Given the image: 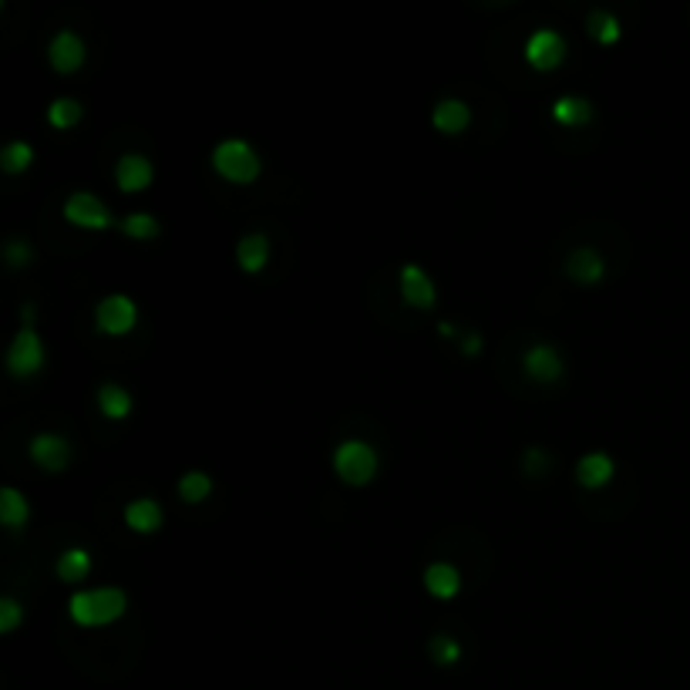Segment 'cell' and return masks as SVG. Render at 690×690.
Here are the masks:
<instances>
[{"label":"cell","mask_w":690,"mask_h":690,"mask_svg":"<svg viewBox=\"0 0 690 690\" xmlns=\"http://www.w3.org/2000/svg\"><path fill=\"white\" fill-rule=\"evenodd\" d=\"M125 593L118 586H98V590H81L68 600V613L78 627H105L125 613Z\"/></svg>","instance_id":"6da1fadb"},{"label":"cell","mask_w":690,"mask_h":690,"mask_svg":"<svg viewBox=\"0 0 690 690\" xmlns=\"http://www.w3.org/2000/svg\"><path fill=\"white\" fill-rule=\"evenodd\" d=\"M213 165L216 172L229 182H253L260 176V155L250 142L243 138H226L213 149Z\"/></svg>","instance_id":"7a4b0ae2"},{"label":"cell","mask_w":690,"mask_h":690,"mask_svg":"<svg viewBox=\"0 0 690 690\" xmlns=\"http://www.w3.org/2000/svg\"><path fill=\"white\" fill-rule=\"evenodd\" d=\"M334 472L344 478L347 485H367L377 475V452L367 441H340L334 452Z\"/></svg>","instance_id":"3957f363"},{"label":"cell","mask_w":690,"mask_h":690,"mask_svg":"<svg viewBox=\"0 0 690 690\" xmlns=\"http://www.w3.org/2000/svg\"><path fill=\"white\" fill-rule=\"evenodd\" d=\"M41 364H44V344H41L34 324H24L21 330H17V337L11 340L7 367H11V374H17V377H31V374L41 371Z\"/></svg>","instance_id":"277c9868"},{"label":"cell","mask_w":690,"mask_h":690,"mask_svg":"<svg viewBox=\"0 0 690 690\" xmlns=\"http://www.w3.org/2000/svg\"><path fill=\"white\" fill-rule=\"evenodd\" d=\"M135 320H138V307L132 297H125V293H112V297H105L95 307V324L101 334L122 337L135 327Z\"/></svg>","instance_id":"5b68a950"},{"label":"cell","mask_w":690,"mask_h":690,"mask_svg":"<svg viewBox=\"0 0 690 690\" xmlns=\"http://www.w3.org/2000/svg\"><path fill=\"white\" fill-rule=\"evenodd\" d=\"M64 219L81 229H105L112 223V213H108L105 202L98 196H91V192H71V196L64 199Z\"/></svg>","instance_id":"8992f818"},{"label":"cell","mask_w":690,"mask_h":690,"mask_svg":"<svg viewBox=\"0 0 690 690\" xmlns=\"http://www.w3.org/2000/svg\"><path fill=\"white\" fill-rule=\"evenodd\" d=\"M566 58V38L552 27H542V31L529 34L526 41V61L539 71H552L559 61Z\"/></svg>","instance_id":"52a82bcc"},{"label":"cell","mask_w":690,"mask_h":690,"mask_svg":"<svg viewBox=\"0 0 690 690\" xmlns=\"http://www.w3.org/2000/svg\"><path fill=\"white\" fill-rule=\"evenodd\" d=\"M85 58H88V48L75 31H58L48 44V61L54 71H61V75L78 71L81 64H85Z\"/></svg>","instance_id":"ba28073f"},{"label":"cell","mask_w":690,"mask_h":690,"mask_svg":"<svg viewBox=\"0 0 690 690\" xmlns=\"http://www.w3.org/2000/svg\"><path fill=\"white\" fill-rule=\"evenodd\" d=\"M401 297L408 300L411 307H418V310L435 307L438 290H435V283H431V276L421 270L418 263H404L401 266Z\"/></svg>","instance_id":"9c48e42d"},{"label":"cell","mask_w":690,"mask_h":690,"mask_svg":"<svg viewBox=\"0 0 690 690\" xmlns=\"http://www.w3.org/2000/svg\"><path fill=\"white\" fill-rule=\"evenodd\" d=\"M31 458L44 472H61L71 458V445L61 435H54V431H41V435L31 438Z\"/></svg>","instance_id":"30bf717a"},{"label":"cell","mask_w":690,"mask_h":690,"mask_svg":"<svg viewBox=\"0 0 690 690\" xmlns=\"http://www.w3.org/2000/svg\"><path fill=\"white\" fill-rule=\"evenodd\" d=\"M115 182L122 192H142L152 182V162L142 152H128L115 165Z\"/></svg>","instance_id":"8fae6325"},{"label":"cell","mask_w":690,"mask_h":690,"mask_svg":"<svg viewBox=\"0 0 690 690\" xmlns=\"http://www.w3.org/2000/svg\"><path fill=\"white\" fill-rule=\"evenodd\" d=\"M522 367H526L529 377H536V381H559V374H563V357L552 344H536L529 347L526 357H522Z\"/></svg>","instance_id":"7c38bea8"},{"label":"cell","mask_w":690,"mask_h":690,"mask_svg":"<svg viewBox=\"0 0 690 690\" xmlns=\"http://www.w3.org/2000/svg\"><path fill=\"white\" fill-rule=\"evenodd\" d=\"M431 122H435L438 132L458 135L462 128H468V122H472V108H468L462 98H441L435 105V112H431Z\"/></svg>","instance_id":"4fadbf2b"},{"label":"cell","mask_w":690,"mask_h":690,"mask_svg":"<svg viewBox=\"0 0 690 690\" xmlns=\"http://www.w3.org/2000/svg\"><path fill=\"white\" fill-rule=\"evenodd\" d=\"M576 478H579V485H586V489H603V485L613 478V458L606 452H586L576 462Z\"/></svg>","instance_id":"5bb4252c"},{"label":"cell","mask_w":690,"mask_h":690,"mask_svg":"<svg viewBox=\"0 0 690 690\" xmlns=\"http://www.w3.org/2000/svg\"><path fill=\"white\" fill-rule=\"evenodd\" d=\"M425 590L438 600H452L462 590V573L452 563H431L425 569Z\"/></svg>","instance_id":"9a60e30c"},{"label":"cell","mask_w":690,"mask_h":690,"mask_svg":"<svg viewBox=\"0 0 690 690\" xmlns=\"http://www.w3.org/2000/svg\"><path fill=\"white\" fill-rule=\"evenodd\" d=\"M236 260L246 273H260L266 260H270V239L263 233H250L236 243Z\"/></svg>","instance_id":"2e32d148"},{"label":"cell","mask_w":690,"mask_h":690,"mask_svg":"<svg viewBox=\"0 0 690 690\" xmlns=\"http://www.w3.org/2000/svg\"><path fill=\"white\" fill-rule=\"evenodd\" d=\"M566 273L573 276V280H579V283H596V280H603L606 263H603V256L596 253V250L583 246V250H576L566 260Z\"/></svg>","instance_id":"e0dca14e"},{"label":"cell","mask_w":690,"mask_h":690,"mask_svg":"<svg viewBox=\"0 0 690 690\" xmlns=\"http://www.w3.org/2000/svg\"><path fill=\"white\" fill-rule=\"evenodd\" d=\"M125 522L135 532H155L162 526V509L155 499H135L125 505Z\"/></svg>","instance_id":"ac0fdd59"},{"label":"cell","mask_w":690,"mask_h":690,"mask_svg":"<svg viewBox=\"0 0 690 690\" xmlns=\"http://www.w3.org/2000/svg\"><path fill=\"white\" fill-rule=\"evenodd\" d=\"M27 519H31V505H27V499L14 489V485H7V489L0 492V522H4L7 529H21Z\"/></svg>","instance_id":"d6986e66"},{"label":"cell","mask_w":690,"mask_h":690,"mask_svg":"<svg viewBox=\"0 0 690 690\" xmlns=\"http://www.w3.org/2000/svg\"><path fill=\"white\" fill-rule=\"evenodd\" d=\"M552 118L563 122V125H586L593 118V105L586 98H576V95L556 98L552 101Z\"/></svg>","instance_id":"ffe728a7"},{"label":"cell","mask_w":690,"mask_h":690,"mask_svg":"<svg viewBox=\"0 0 690 690\" xmlns=\"http://www.w3.org/2000/svg\"><path fill=\"white\" fill-rule=\"evenodd\" d=\"M98 408L105 418H125V414L132 411V394H128L122 384H101Z\"/></svg>","instance_id":"44dd1931"},{"label":"cell","mask_w":690,"mask_h":690,"mask_svg":"<svg viewBox=\"0 0 690 690\" xmlns=\"http://www.w3.org/2000/svg\"><path fill=\"white\" fill-rule=\"evenodd\" d=\"M586 31L590 38H596L600 44H616L620 41V21L610 11H590L586 14Z\"/></svg>","instance_id":"7402d4cb"},{"label":"cell","mask_w":690,"mask_h":690,"mask_svg":"<svg viewBox=\"0 0 690 690\" xmlns=\"http://www.w3.org/2000/svg\"><path fill=\"white\" fill-rule=\"evenodd\" d=\"M91 569V556L85 549H68L61 552L58 559V576L64 579V583H78V579H85Z\"/></svg>","instance_id":"603a6c76"},{"label":"cell","mask_w":690,"mask_h":690,"mask_svg":"<svg viewBox=\"0 0 690 690\" xmlns=\"http://www.w3.org/2000/svg\"><path fill=\"white\" fill-rule=\"evenodd\" d=\"M31 162H34V149H31L27 142H21V138L7 142L4 152H0V169L11 172V176H17V172H24Z\"/></svg>","instance_id":"cb8c5ba5"},{"label":"cell","mask_w":690,"mask_h":690,"mask_svg":"<svg viewBox=\"0 0 690 690\" xmlns=\"http://www.w3.org/2000/svg\"><path fill=\"white\" fill-rule=\"evenodd\" d=\"M81 115H85V108H81V101H75V98H54L51 105H48V122L54 128L78 125Z\"/></svg>","instance_id":"d4e9b609"},{"label":"cell","mask_w":690,"mask_h":690,"mask_svg":"<svg viewBox=\"0 0 690 690\" xmlns=\"http://www.w3.org/2000/svg\"><path fill=\"white\" fill-rule=\"evenodd\" d=\"M428 653L438 667H452L462 660V643H458L455 637H448V633H435L428 643Z\"/></svg>","instance_id":"484cf974"},{"label":"cell","mask_w":690,"mask_h":690,"mask_svg":"<svg viewBox=\"0 0 690 690\" xmlns=\"http://www.w3.org/2000/svg\"><path fill=\"white\" fill-rule=\"evenodd\" d=\"M122 229L132 239H155L162 233V226H159V219H155L152 213H128L125 216V223Z\"/></svg>","instance_id":"4316f807"},{"label":"cell","mask_w":690,"mask_h":690,"mask_svg":"<svg viewBox=\"0 0 690 690\" xmlns=\"http://www.w3.org/2000/svg\"><path fill=\"white\" fill-rule=\"evenodd\" d=\"M209 492H213V482H209L206 472H186L179 478V495L186 502H202Z\"/></svg>","instance_id":"83f0119b"},{"label":"cell","mask_w":690,"mask_h":690,"mask_svg":"<svg viewBox=\"0 0 690 690\" xmlns=\"http://www.w3.org/2000/svg\"><path fill=\"white\" fill-rule=\"evenodd\" d=\"M24 620V610H21V603L14 600V596H4V600H0V630L4 633H11L17 623Z\"/></svg>","instance_id":"f1b7e54d"},{"label":"cell","mask_w":690,"mask_h":690,"mask_svg":"<svg viewBox=\"0 0 690 690\" xmlns=\"http://www.w3.org/2000/svg\"><path fill=\"white\" fill-rule=\"evenodd\" d=\"M4 256H7V263L11 266H24L27 260H31V246L24 243V239H7V246H4Z\"/></svg>","instance_id":"f546056e"},{"label":"cell","mask_w":690,"mask_h":690,"mask_svg":"<svg viewBox=\"0 0 690 690\" xmlns=\"http://www.w3.org/2000/svg\"><path fill=\"white\" fill-rule=\"evenodd\" d=\"M522 468H526L529 475H539L549 468V455L546 448H526V462H522Z\"/></svg>","instance_id":"4dcf8cb0"},{"label":"cell","mask_w":690,"mask_h":690,"mask_svg":"<svg viewBox=\"0 0 690 690\" xmlns=\"http://www.w3.org/2000/svg\"><path fill=\"white\" fill-rule=\"evenodd\" d=\"M462 347H465V354H468V357H475L478 351H482V337H478V334H468Z\"/></svg>","instance_id":"1f68e13d"},{"label":"cell","mask_w":690,"mask_h":690,"mask_svg":"<svg viewBox=\"0 0 690 690\" xmlns=\"http://www.w3.org/2000/svg\"><path fill=\"white\" fill-rule=\"evenodd\" d=\"M441 334H445V337H455V327L448 324V320H441Z\"/></svg>","instance_id":"d6a6232c"}]
</instances>
